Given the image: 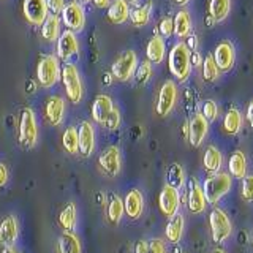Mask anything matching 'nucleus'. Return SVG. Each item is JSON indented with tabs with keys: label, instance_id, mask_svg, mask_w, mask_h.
Instances as JSON below:
<instances>
[{
	"label": "nucleus",
	"instance_id": "f257e3e1",
	"mask_svg": "<svg viewBox=\"0 0 253 253\" xmlns=\"http://www.w3.org/2000/svg\"><path fill=\"white\" fill-rule=\"evenodd\" d=\"M168 67L171 75L179 83H185L192 75V51L188 49L185 42L176 43L168 54Z\"/></svg>",
	"mask_w": 253,
	"mask_h": 253
},
{
	"label": "nucleus",
	"instance_id": "f03ea898",
	"mask_svg": "<svg viewBox=\"0 0 253 253\" xmlns=\"http://www.w3.org/2000/svg\"><path fill=\"white\" fill-rule=\"evenodd\" d=\"M18 141L22 149H34L38 141L37 117L32 108H22L18 125Z\"/></svg>",
	"mask_w": 253,
	"mask_h": 253
},
{
	"label": "nucleus",
	"instance_id": "7ed1b4c3",
	"mask_svg": "<svg viewBox=\"0 0 253 253\" xmlns=\"http://www.w3.org/2000/svg\"><path fill=\"white\" fill-rule=\"evenodd\" d=\"M60 60L55 54H46L37 63V81L43 89H51L60 79Z\"/></svg>",
	"mask_w": 253,
	"mask_h": 253
},
{
	"label": "nucleus",
	"instance_id": "20e7f679",
	"mask_svg": "<svg viewBox=\"0 0 253 253\" xmlns=\"http://www.w3.org/2000/svg\"><path fill=\"white\" fill-rule=\"evenodd\" d=\"M60 79H62L63 89L67 92V98L71 103L78 105L84 97V85H83L81 75H79V70L75 63L65 62V65L62 67Z\"/></svg>",
	"mask_w": 253,
	"mask_h": 253
},
{
	"label": "nucleus",
	"instance_id": "39448f33",
	"mask_svg": "<svg viewBox=\"0 0 253 253\" xmlns=\"http://www.w3.org/2000/svg\"><path fill=\"white\" fill-rule=\"evenodd\" d=\"M231 176L226 172H215L206 179L203 185L204 198L209 204H217L231 188Z\"/></svg>",
	"mask_w": 253,
	"mask_h": 253
},
{
	"label": "nucleus",
	"instance_id": "423d86ee",
	"mask_svg": "<svg viewBox=\"0 0 253 253\" xmlns=\"http://www.w3.org/2000/svg\"><path fill=\"white\" fill-rule=\"evenodd\" d=\"M138 65H139V62H138L136 52L131 49L125 51L114 60L113 67H111V75H113V78L117 79V81L126 83L134 76V73H136Z\"/></svg>",
	"mask_w": 253,
	"mask_h": 253
},
{
	"label": "nucleus",
	"instance_id": "0eeeda50",
	"mask_svg": "<svg viewBox=\"0 0 253 253\" xmlns=\"http://www.w3.org/2000/svg\"><path fill=\"white\" fill-rule=\"evenodd\" d=\"M177 85L174 81H165L160 87V92H158L157 97V105H155V111L160 117H168L171 114V111L174 109L177 103Z\"/></svg>",
	"mask_w": 253,
	"mask_h": 253
},
{
	"label": "nucleus",
	"instance_id": "6e6552de",
	"mask_svg": "<svg viewBox=\"0 0 253 253\" xmlns=\"http://www.w3.org/2000/svg\"><path fill=\"white\" fill-rule=\"evenodd\" d=\"M60 19L68 30L81 32L85 27V11L84 6L78 2H70L63 6V10L60 13Z\"/></svg>",
	"mask_w": 253,
	"mask_h": 253
},
{
	"label": "nucleus",
	"instance_id": "1a4fd4ad",
	"mask_svg": "<svg viewBox=\"0 0 253 253\" xmlns=\"http://www.w3.org/2000/svg\"><path fill=\"white\" fill-rule=\"evenodd\" d=\"M209 223H211V231H212V239L213 242H223L225 239H228L231 236L233 226H231V220L226 215V212H223L221 209L215 208L211 212L209 217Z\"/></svg>",
	"mask_w": 253,
	"mask_h": 253
},
{
	"label": "nucleus",
	"instance_id": "9d476101",
	"mask_svg": "<svg viewBox=\"0 0 253 253\" xmlns=\"http://www.w3.org/2000/svg\"><path fill=\"white\" fill-rule=\"evenodd\" d=\"M22 14L29 24L35 27H42L44 19L49 16V8H47L46 0H24Z\"/></svg>",
	"mask_w": 253,
	"mask_h": 253
},
{
	"label": "nucleus",
	"instance_id": "9b49d317",
	"mask_svg": "<svg viewBox=\"0 0 253 253\" xmlns=\"http://www.w3.org/2000/svg\"><path fill=\"white\" fill-rule=\"evenodd\" d=\"M98 166L100 169L109 177H116L119 172H121V150L117 146H109L106 147L98 157Z\"/></svg>",
	"mask_w": 253,
	"mask_h": 253
},
{
	"label": "nucleus",
	"instance_id": "f8f14e48",
	"mask_svg": "<svg viewBox=\"0 0 253 253\" xmlns=\"http://www.w3.org/2000/svg\"><path fill=\"white\" fill-rule=\"evenodd\" d=\"M79 52V42L78 37L73 30H65L62 32L59 40H57V49H55V55L59 57V60L68 62L71 57Z\"/></svg>",
	"mask_w": 253,
	"mask_h": 253
},
{
	"label": "nucleus",
	"instance_id": "ddd939ff",
	"mask_svg": "<svg viewBox=\"0 0 253 253\" xmlns=\"http://www.w3.org/2000/svg\"><path fill=\"white\" fill-rule=\"evenodd\" d=\"M180 204V196H179V190L174 188L171 185H165L158 196V206H160V211L163 215L166 217H174L177 213Z\"/></svg>",
	"mask_w": 253,
	"mask_h": 253
},
{
	"label": "nucleus",
	"instance_id": "4468645a",
	"mask_svg": "<svg viewBox=\"0 0 253 253\" xmlns=\"http://www.w3.org/2000/svg\"><path fill=\"white\" fill-rule=\"evenodd\" d=\"M213 60H215L217 67L220 68V71H229L234 67V62H236V49L231 42L228 40H223L220 42L213 51Z\"/></svg>",
	"mask_w": 253,
	"mask_h": 253
},
{
	"label": "nucleus",
	"instance_id": "2eb2a0df",
	"mask_svg": "<svg viewBox=\"0 0 253 253\" xmlns=\"http://www.w3.org/2000/svg\"><path fill=\"white\" fill-rule=\"evenodd\" d=\"M65 117V100L59 95H51L44 105V119L52 126H59Z\"/></svg>",
	"mask_w": 253,
	"mask_h": 253
},
{
	"label": "nucleus",
	"instance_id": "dca6fc26",
	"mask_svg": "<svg viewBox=\"0 0 253 253\" xmlns=\"http://www.w3.org/2000/svg\"><path fill=\"white\" fill-rule=\"evenodd\" d=\"M209 130V122L201 113H196L188 122V141L193 147H200Z\"/></svg>",
	"mask_w": 253,
	"mask_h": 253
},
{
	"label": "nucleus",
	"instance_id": "f3484780",
	"mask_svg": "<svg viewBox=\"0 0 253 253\" xmlns=\"http://www.w3.org/2000/svg\"><path fill=\"white\" fill-rule=\"evenodd\" d=\"M79 136V154L84 158H89L95 150V128L90 122H81L78 126Z\"/></svg>",
	"mask_w": 253,
	"mask_h": 253
},
{
	"label": "nucleus",
	"instance_id": "a211bd4d",
	"mask_svg": "<svg viewBox=\"0 0 253 253\" xmlns=\"http://www.w3.org/2000/svg\"><path fill=\"white\" fill-rule=\"evenodd\" d=\"M206 201L203 187L198 184L195 177H190L188 180V209L192 213H201L206 209Z\"/></svg>",
	"mask_w": 253,
	"mask_h": 253
},
{
	"label": "nucleus",
	"instance_id": "6ab92c4d",
	"mask_svg": "<svg viewBox=\"0 0 253 253\" xmlns=\"http://www.w3.org/2000/svg\"><path fill=\"white\" fill-rule=\"evenodd\" d=\"M113 108H114V103L111 100L109 95L106 93L97 95L92 103V119L97 124L103 125L106 121V117L109 116V113L113 111Z\"/></svg>",
	"mask_w": 253,
	"mask_h": 253
},
{
	"label": "nucleus",
	"instance_id": "aec40b11",
	"mask_svg": "<svg viewBox=\"0 0 253 253\" xmlns=\"http://www.w3.org/2000/svg\"><path fill=\"white\" fill-rule=\"evenodd\" d=\"M18 241V220L13 215H6L0 221V244L3 247H11Z\"/></svg>",
	"mask_w": 253,
	"mask_h": 253
},
{
	"label": "nucleus",
	"instance_id": "412c9836",
	"mask_svg": "<svg viewBox=\"0 0 253 253\" xmlns=\"http://www.w3.org/2000/svg\"><path fill=\"white\" fill-rule=\"evenodd\" d=\"M124 209H125L126 215L133 220L141 217L142 209H144V200H142V193L139 190L133 188L126 193L125 200H124Z\"/></svg>",
	"mask_w": 253,
	"mask_h": 253
},
{
	"label": "nucleus",
	"instance_id": "4be33fe9",
	"mask_svg": "<svg viewBox=\"0 0 253 253\" xmlns=\"http://www.w3.org/2000/svg\"><path fill=\"white\" fill-rule=\"evenodd\" d=\"M165 55H166V43H165V38L160 35H155L150 38V42L147 43L146 47V57L150 63H162L165 60Z\"/></svg>",
	"mask_w": 253,
	"mask_h": 253
},
{
	"label": "nucleus",
	"instance_id": "5701e85b",
	"mask_svg": "<svg viewBox=\"0 0 253 253\" xmlns=\"http://www.w3.org/2000/svg\"><path fill=\"white\" fill-rule=\"evenodd\" d=\"M60 26L62 19L59 14H49L42 24V38L46 43H54L57 42L60 37Z\"/></svg>",
	"mask_w": 253,
	"mask_h": 253
},
{
	"label": "nucleus",
	"instance_id": "b1692460",
	"mask_svg": "<svg viewBox=\"0 0 253 253\" xmlns=\"http://www.w3.org/2000/svg\"><path fill=\"white\" fill-rule=\"evenodd\" d=\"M130 19V6L125 0H114L108 6V21L116 24H124Z\"/></svg>",
	"mask_w": 253,
	"mask_h": 253
},
{
	"label": "nucleus",
	"instance_id": "393cba45",
	"mask_svg": "<svg viewBox=\"0 0 253 253\" xmlns=\"http://www.w3.org/2000/svg\"><path fill=\"white\" fill-rule=\"evenodd\" d=\"M190 34H192V16L187 10H180L174 18V35L177 38H187Z\"/></svg>",
	"mask_w": 253,
	"mask_h": 253
},
{
	"label": "nucleus",
	"instance_id": "a878e982",
	"mask_svg": "<svg viewBox=\"0 0 253 253\" xmlns=\"http://www.w3.org/2000/svg\"><path fill=\"white\" fill-rule=\"evenodd\" d=\"M228 169L231 172V176L236 179H244L245 172H247V160H245V155L242 150H236L231 154L228 162Z\"/></svg>",
	"mask_w": 253,
	"mask_h": 253
},
{
	"label": "nucleus",
	"instance_id": "bb28decb",
	"mask_svg": "<svg viewBox=\"0 0 253 253\" xmlns=\"http://www.w3.org/2000/svg\"><path fill=\"white\" fill-rule=\"evenodd\" d=\"M231 0H209V18L213 22H221L228 18Z\"/></svg>",
	"mask_w": 253,
	"mask_h": 253
},
{
	"label": "nucleus",
	"instance_id": "cd10ccee",
	"mask_svg": "<svg viewBox=\"0 0 253 253\" xmlns=\"http://www.w3.org/2000/svg\"><path fill=\"white\" fill-rule=\"evenodd\" d=\"M242 122H244V119H242L241 111L237 108H231L225 114L221 128H223V131L226 134H236V133H239V130L242 128Z\"/></svg>",
	"mask_w": 253,
	"mask_h": 253
},
{
	"label": "nucleus",
	"instance_id": "c85d7f7f",
	"mask_svg": "<svg viewBox=\"0 0 253 253\" xmlns=\"http://www.w3.org/2000/svg\"><path fill=\"white\" fill-rule=\"evenodd\" d=\"M59 253H81V241L75 233L63 231L57 242Z\"/></svg>",
	"mask_w": 253,
	"mask_h": 253
},
{
	"label": "nucleus",
	"instance_id": "c756f323",
	"mask_svg": "<svg viewBox=\"0 0 253 253\" xmlns=\"http://www.w3.org/2000/svg\"><path fill=\"white\" fill-rule=\"evenodd\" d=\"M59 225L63 231L73 233L76 228V206L75 203H68L59 213Z\"/></svg>",
	"mask_w": 253,
	"mask_h": 253
},
{
	"label": "nucleus",
	"instance_id": "7c9ffc66",
	"mask_svg": "<svg viewBox=\"0 0 253 253\" xmlns=\"http://www.w3.org/2000/svg\"><path fill=\"white\" fill-rule=\"evenodd\" d=\"M165 233L169 242L177 244L182 239V234H184V217H182L180 213H176L174 217H171Z\"/></svg>",
	"mask_w": 253,
	"mask_h": 253
},
{
	"label": "nucleus",
	"instance_id": "2f4dec72",
	"mask_svg": "<svg viewBox=\"0 0 253 253\" xmlns=\"http://www.w3.org/2000/svg\"><path fill=\"white\" fill-rule=\"evenodd\" d=\"M150 13H152V2L139 5L133 11H130V21L134 27H144L150 19Z\"/></svg>",
	"mask_w": 253,
	"mask_h": 253
},
{
	"label": "nucleus",
	"instance_id": "473e14b6",
	"mask_svg": "<svg viewBox=\"0 0 253 253\" xmlns=\"http://www.w3.org/2000/svg\"><path fill=\"white\" fill-rule=\"evenodd\" d=\"M124 212H125V209H124V201L117 195H113V196H111L109 203H108V209H106L108 221H109L111 225H117L119 221L122 220Z\"/></svg>",
	"mask_w": 253,
	"mask_h": 253
},
{
	"label": "nucleus",
	"instance_id": "72a5a7b5",
	"mask_svg": "<svg viewBox=\"0 0 253 253\" xmlns=\"http://www.w3.org/2000/svg\"><path fill=\"white\" fill-rule=\"evenodd\" d=\"M203 163H204V168L208 169L209 172H218L221 168V154L220 150L215 146H209L206 149L204 157H203Z\"/></svg>",
	"mask_w": 253,
	"mask_h": 253
},
{
	"label": "nucleus",
	"instance_id": "f704fd0d",
	"mask_svg": "<svg viewBox=\"0 0 253 253\" xmlns=\"http://www.w3.org/2000/svg\"><path fill=\"white\" fill-rule=\"evenodd\" d=\"M62 146L65 149V152L70 155H75L79 152V136H78V128L75 126H68L62 134Z\"/></svg>",
	"mask_w": 253,
	"mask_h": 253
},
{
	"label": "nucleus",
	"instance_id": "c9c22d12",
	"mask_svg": "<svg viewBox=\"0 0 253 253\" xmlns=\"http://www.w3.org/2000/svg\"><path fill=\"white\" fill-rule=\"evenodd\" d=\"M166 182H168V185L177 188V190L184 185L185 172H184V169H182V166L179 163H172L168 168V172H166Z\"/></svg>",
	"mask_w": 253,
	"mask_h": 253
},
{
	"label": "nucleus",
	"instance_id": "e433bc0d",
	"mask_svg": "<svg viewBox=\"0 0 253 253\" xmlns=\"http://www.w3.org/2000/svg\"><path fill=\"white\" fill-rule=\"evenodd\" d=\"M201 67H203V78L206 83L217 81L220 76V68L217 67L215 60H213V55H206Z\"/></svg>",
	"mask_w": 253,
	"mask_h": 253
},
{
	"label": "nucleus",
	"instance_id": "4c0bfd02",
	"mask_svg": "<svg viewBox=\"0 0 253 253\" xmlns=\"http://www.w3.org/2000/svg\"><path fill=\"white\" fill-rule=\"evenodd\" d=\"M154 75V70H152V63H150L149 60H144L141 62L138 68H136V73H134V76H136V83L139 85H144L150 81V78H152Z\"/></svg>",
	"mask_w": 253,
	"mask_h": 253
},
{
	"label": "nucleus",
	"instance_id": "58836bf2",
	"mask_svg": "<svg viewBox=\"0 0 253 253\" xmlns=\"http://www.w3.org/2000/svg\"><path fill=\"white\" fill-rule=\"evenodd\" d=\"M121 121H122V117H121V111H119V108H113V111L109 113V116L106 117V121L105 124H103V126H105L106 130L109 131H114L117 130L119 126H121Z\"/></svg>",
	"mask_w": 253,
	"mask_h": 253
},
{
	"label": "nucleus",
	"instance_id": "ea45409f",
	"mask_svg": "<svg viewBox=\"0 0 253 253\" xmlns=\"http://www.w3.org/2000/svg\"><path fill=\"white\" fill-rule=\"evenodd\" d=\"M201 114L206 117V121H208V122L217 121V117H218V106H217V103L213 101V100H206L204 105H203V113Z\"/></svg>",
	"mask_w": 253,
	"mask_h": 253
},
{
	"label": "nucleus",
	"instance_id": "a19ab883",
	"mask_svg": "<svg viewBox=\"0 0 253 253\" xmlns=\"http://www.w3.org/2000/svg\"><path fill=\"white\" fill-rule=\"evenodd\" d=\"M242 198L245 201H253V176H245L242 179Z\"/></svg>",
	"mask_w": 253,
	"mask_h": 253
},
{
	"label": "nucleus",
	"instance_id": "79ce46f5",
	"mask_svg": "<svg viewBox=\"0 0 253 253\" xmlns=\"http://www.w3.org/2000/svg\"><path fill=\"white\" fill-rule=\"evenodd\" d=\"M160 34L163 38H169L174 34V21L171 18H165L160 22Z\"/></svg>",
	"mask_w": 253,
	"mask_h": 253
},
{
	"label": "nucleus",
	"instance_id": "37998d69",
	"mask_svg": "<svg viewBox=\"0 0 253 253\" xmlns=\"http://www.w3.org/2000/svg\"><path fill=\"white\" fill-rule=\"evenodd\" d=\"M46 3H47V8H49V11L52 14H60L63 6L67 5L65 0H46Z\"/></svg>",
	"mask_w": 253,
	"mask_h": 253
},
{
	"label": "nucleus",
	"instance_id": "c03bdc74",
	"mask_svg": "<svg viewBox=\"0 0 253 253\" xmlns=\"http://www.w3.org/2000/svg\"><path fill=\"white\" fill-rule=\"evenodd\" d=\"M147 253H166L165 242L162 239H152V241L149 242Z\"/></svg>",
	"mask_w": 253,
	"mask_h": 253
},
{
	"label": "nucleus",
	"instance_id": "a18cd8bd",
	"mask_svg": "<svg viewBox=\"0 0 253 253\" xmlns=\"http://www.w3.org/2000/svg\"><path fill=\"white\" fill-rule=\"evenodd\" d=\"M6 180H8V168L3 163H0V187H3L6 184Z\"/></svg>",
	"mask_w": 253,
	"mask_h": 253
},
{
	"label": "nucleus",
	"instance_id": "49530a36",
	"mask_svg": "<svg viewBox=\"0 0 253 253\" xmlns=\"http://www.w3.org/2000/svg\"><path fill=\"white\" fill-rule=\"evenodd\" d=\"M149 250V244L146 241H138L134 245V253H147Z\"/></svg>",
	"mask_w": 253,
	"mask_h": 253
},
{
	"label": "nucleus",
	"instance_id": "de8ad7c7",
	"mask_svg": "<svg viewBox=\"0 0 253 253\" xmlns=\"http://www.w3.org/2000/svg\"><path fill=\"white\" fill-rule=\"evenodd\" d=\"M201 65H203V59L200 52L192 51V67H201Z\"/></svg>",
	"mask_w": 253,
	"mask_h": 253
},
{
	"label": "nucleus",
	"instance_id": "09e8293b",
	"mask_svg": "<svg viewBox=\"0 0 253 253\" xmlns=\"http://www.w3.org/2000/svg\"><path fill=\"white\" fill-rule=\"evenodd\" d=\"M245 117H247V121L250 124V126L253 128V100H250L249 106H247V114H245Z\"/></svg>",
	"mask_w": 253,
	"mask_h": 253
},
{
	"label": "nucleus",
	"instance_id": "8fccbe9b",
	"mask_svg": "<svg viewBox=\"0 0 253 253\" xmlns=\"http://www.w3.org/2000/svg\"><path fill=\"white\" fill-rule=\"evenodd\" d=\"M93 5L97 8H108L111 5V0H93Z\"/></svg>",
	"mask_w": 253,
	"mask_h": 253
},
{
	"label": "nucleus",
	"instance_id": "3c124183",
	"mask_svg": "<svg viewBox=\"0 0 253 253\" xmlns=\"http://www.w3.org/2000/svg\"><path fill=\"white\" fill-rule=\"evenodd\" d=\"M0 253H21V252H18V250H16V249L13 247V245H11V247H5Z\"/></svg>",
	"mask_w": 253,
	"mask_h": 253
},
{
	"label": "nucleus",
	"instance_id": "603ef678",
	"mask_svg": "<svg viewBox=\"0 0 253 253\" xmlns=\"http://www.w3.org/2000/svg\"><path fill=\"white\" fill-rule=\"evenodd\" d=\"M182 133H184V138H188V122L182 125Z\"/></svg>",
	"mask_w": 253,
	"mask_h": 253
},
{
	"label": "nucleus",
	"instance_id": "864d4df0",
	"mask_svg": "<svg viewBox=\"0 0 253 253\" xmlns=\"http://www.w3.org/2000/svg\"><path fill=\"white\" fill-rule=\"evenodd\" d=\"M174 2H176L177 5H187L188 0H174Z\"/></svg>",
	"mask_w": 253,
	"mask_h": 253
},
{
	"label": "nucleus",
	"instance_id": "5fc2aeb1",
	"mask_svg": "<svg viewBox=\"0 0 253 253\" xmlns=\"http://www.w3.org/2000/svg\"><path fill=\"white\" fill-rule=\"evenodd\" d=\"M75 2H78V3H81V5H84V3H89L90 0H75Z\"/></svg>",
	"mask_w": 253,
	"mask_h": 253
},
{
	"label": "nucleus",
	"instance_id": "6e6d98bb",
	"mask_svg": "<svg viewBox=\"0 0 253 253\" xmlns=\"http://www.w3.org/2000/svg\"><path fill=\"white\" fill-rule=\"evenodd\" d=\"M126 3H138V0H125Z\"/></svg>",
	"mask_w": 253,
	"mask_h": 253
},
{
	"label": "nucleus",
	"instance_id": "4d7b16f0",
	"mask_svg": "<svg viewBox=\"0 0 253 253\" xmlns=\"http://www.w3.org/2000/svg\"><path fill=\"white\" fill-rule=\"evenodd\" d=\"M212 253H225V252L223 250H213Z\"/></svg>",
	"mask_w": 253,
	"mask_h": 253
}]
</instances>
